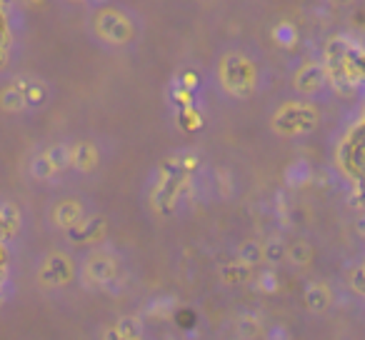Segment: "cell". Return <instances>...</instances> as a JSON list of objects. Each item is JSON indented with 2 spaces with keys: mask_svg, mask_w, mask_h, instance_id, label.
<instances>
[{
  "mask_svg": "<svg viewBox=\"0 0 365 340\" xmlns=\"http://www.w3.org/2000/svg\"><path fill=\"white\" fill-rule=\"evenodd\" d=\"M96 28L106 41L110 43H125L130 38V23L115 11H103L96 21Z\"/></svg>",
  "mask_w": 365,
  "mask_h": 340,
  "instance_id": "cell-1",
  "label": "cell"
},
{
  "mask_svg": "<svg viewBox=\"0 0 365 340\" xmlns=\"http://www.w3.org/2000/svg\"><path fill=\"white\" fill-rule=\"evenodd\" d=\"M250 76H253V71H250V63H245L240 56L225 58L223 78H225V86H228L233 93L250 91Z\"/></svg>",
  "mask_w": 365,
  "mask_h": 340,
  "instance_id": "cell-2",
  "label": "cell"
},
{
  "mask_svg": "<svg viewBox=\"0 0 365 340\" xmlns=\"http://www.w3.org/2000/svg\"><path fill=\"white\" fill-rule=\"evenodd\" d=\"M73 275V265L71 260L66 258V255H51V258L43 263L41 273H38V278H41L43 285H48V288H56V285H66L68 280H71Z\"/></svg>",
  "mask_w": 365,
  "mask_h": 340,
  "instance_id": "cell-3",
  "label": "cell"
},
{
  "mask_svg": "<svg viewBox=\"0 0 365 340\" xmlns=\"http://www.w3.org/2000/svg\"><path fill=\"white\" fill-rule=\"evenodd\" d=\"M115 275V263L108 255H93L86 263V278L96 285H103Z\"/></svg>",
  "mask_w": 365,
  "mask_h": 340,
  "instance_id": "cell-4",
  "label": "cell"
},
{
  "mask_svg": "<svg viewBox=\"0 0 365 340\" xmlns=\"http://www.w3.org/2000/svg\"><path fill=\"white\" fill-rule=\"evenodd\" d=\"M278 120H285V123H288V128H283V130L300 133V130H310V128H313L315 115H310V118H308V110H305L303 105H290V108H285V110L280 113Z\"/></svg>",
  "mask_w": 365,
  "mask_h": 340,
  "instance_id": "cell-5",
  "label": "cell"
},
{
  "mask_svg": "<svg viewBox=\"0 0 365 340\" xmlns=\"http://www.w3.org/2000/svg\"><path fill=\"white\" fill-rule=\"evenodd\" d=\"M323 83H325V73H323V68H318V66H305L303 71L295 76V88L303 93L320 91Z\"/></svg>",
  "mask_w": 365,
  "mask_h": 340,
  "instance_id": "cell-6",
  "label": "cell"
},
{
  "mask_svg": "<svg viewBox=\"0 0 365 340\" xmlns=\"http://www.w3.org/2000/svg\"><path fill=\"white\" fill-rule=\"evenodd\" d=\"M98 163V153L96 148L91 145V143H76V145L71 148V165H76L78 170H93Z\"/></svg>",
  "mask_w": 365,
  "mask_h": 340,
  "instance_id": "cell-7",
  "label": "cell"
},
{
  "mask_svg": "<svg viewBox=\"0 0 365 340\" xmlns=\"http://www.w3.org/2000/svg\"><path fill=\"white\" fill-rule=\"evenodd\" d=\"M81 218H83V208H81V203H76V200H66V203L58 205L56 213H53L56 225H61V228H66V230L73 228Z\"/></svg>",
  "mask_w": 365,
  "mask_h": 340,
  "instance_id": "cell-8",
  "label": "cell"
},
{
  "mask_svg": "<svg viewBox=\"0 0 365 340\" xmlns=\"http://www.w3.org/2000/svg\"><path fill=\"white\" fill-rule=\"evenodd\" d=\"M0 108L3 110H21V108H26V96H23L21 86L6 88V91L0 93Z\"/></svg>",
  "mask_w": 365,
  "mask_h": 340,
  "instance_id": "cell-9",
  "label": "cell"
},
{
  "mask_svg": "<svg viewBox=\"0 0 365 340\" xmlns=\"http://www.w3.org/2000/svg\"><path fill=\"white\" fill-rule=\"evenodd\" d=\"M305 303H308V308L315 310V313L328 308V303H330L328 290H325L323 285H313V288H308V293H305Z\"/></svg>",
  "mask_w": 365,
  "mask_h": 340,
  "instance_id": "cell-10",
  "label": "cell"
},
{
  "mask_svg": "<svg viewBox=\"0 0 365 340\" xmlns=\"http://www.w3.org/2000/svg\"><path fill=\"white\" fill-rule=\"evenodd\" d=\"M31 173H33V178H38V180H48V178H53V175H56V168H53V163L48 160L46 153H41V155L33 158Z\"/></svg>",
  "mask_w": 365,
  "mask_h": 340,
  "instance_id": "cell-11",
  "label": "cell"
},
{
  "mask_svg": "<svg viewBox=\"0 0 365 340\" xmlns=\"http://www.w3.org/2000/svg\"><path fill=\"white\" fill-rule=\"evenodd\" d=\"M48 160L53 163V168H56V173L58 170H66L68 165H71V148L68 145H53L46 150Z\"/></svg>",
  "mask_w": 365,
  "mask_h": 340,
  "instance_id": "cell-12",
  "label": "cell"
},
{
  "mask_svg": "<svg viewBox=\"0 0 365 340\" xmlns=\"http://www.w3.org/2000/svg\"><path fill=\"white\" fill-rule=\"evenodd\" d=\"M285 255H288V248L283 245V240L273 238V240H268V243L263 245V258H268L270 263H280Z\"/></svg>",
  "mask_w": 365,
  "mask_h": 340,
  "instance_id": "cell-13",
  "label": "cell"
},
{
  "mask_svg": "<svg viewBox=\"0 0 365 340\" xmlns=\"http://www.w3.org/2000/svg\"><path fill=\"white\" fill-rule=\"evenodd\" d=\"M21 91L26 96V105H41L46 101V88L41 83H26V86H21Z\"/></svg>",
  "mask_w": 365,
  "mask_h": 340,
  "instance_id": "cell-14",
  "label": "cell"
},
{
  "mask_svg": "<svg viewBox=\"0 0 365 340\" xmlns=\"http://www.w3.org/2000/svg\"><path fill=\"white\" fill-rule=\"evenodd\" d=\"M115 335H118V338H138V335H143L140 320H138V318H123L120 323H118Z\"/></svg>",
  "mask_w": 365,
  "mask_h": 340,
  "instance_id": "cell-15",
  "label": "cell"
},
{
  "mask_svg": "<svg viewBox=\"0 0 365 340\" xmlns=\"http://www.w3.org/2000/svg\"><path fill=\"white\" fill-rule=\"evenodd\" d=\"M240 260L253 268V265H258L260 260H263V248H260L258 243H245L243 248H240Z\"/></svg>",
  "mask_w": 365,
  "mask_h": 340,
  "instance_id": "cell-16",
  "label": "cell"
},
{
  "mask_svg": "<svg viewBox=\"0 0 365 340\" xmlns=\"http://www.w3.org/2000/svg\"><path fill=\"white\" fill-rule=\"evenodd\" d=\"M288 255L295 265H305L310 260V255H313V250H310L308 243H295L293 248H288Z\"/></svg>",
  "mask_w": 365,
  "mask_h": 340,
  "instance_id": "cell-17",
  "label": "cell"
},
{
  "mask_svg": "<svg viewBox=\"0 0 365 340\" xmlns=\"http://www.w3.org/2000/svg\"><path fill=\"white\" fill-rule=\"evenodd\" d=\"M350 285H353V290H358V293H365V268H355L353 273H350Z\"/></svg>",
  "mask_w": 365,
  "mask_h": 340,
  "instance_id": "cell-18",
  "label": "cell"
},
{
  "mask_svg": "<svg viewBox=\"0 0 365 340\" xmlns=\"http://www.w3.org/2000/svg\"><path fill=\"white\" fill-rule=\"evenodd\" d=\"M258 333V323L255 320H240V335H255Z\"/></svg>",
  "mask_w": 365,
  "mask_h": 340,
  "instance_id": "cell-19",
  "label": "cell"
},
{
  "mask_svg": "<svg viewBox=\"0 0 365 340\" xmlns=\"http://www.w3.org/2000/svg\"><path fill=\"white\" fill-rule=\"evenodd\" d=\"M260 285H263V290H275V278H273V273L263 275V278H260Z\"/></svg>",
  "mask_w": 365,
  "mask_h": 340,
  "instance_id": "cell-20",
  "label": "cell"
},
{
  "mask_svg": "<svg viewBox=\"0 0 365 340\" xmlns=\"http://www.w3.org/2000/svg\"><path fill=\"white\" fill-rule=\"evenodd\" d=\"M355 228H358L360 235H365V218H358V223H355Z\"/></svg>",
  "mask_w": 365,
  "mask_h": 340,
  "instance_id": "cell-21",
  "label": "cell"
},
{
  "mask_svg": "<svg viewBox=\"0 0 365 340\" xmlns=\"http://www.w3.org/2000/svg\"><path fill=\"white\" fill-rule=\"evenodd\" d=\"M73 3H81V0H73Z\"/></svg>",
  "mask_w": 365,
  "mask_h": 340,
  "instance_id": "cell-22",
  "label": "cell"
},
{
  "mask_svg": "<svg viewBox=\"0 0 365 340\" xmlns=\"http://www.w3.org/2000/svg\"><path fill=\"white\" fill-rule=\"evenodd\" d=\"M363 268H365V265H363Z\"/></svg>",
  "mask_w": 365,
  "mask_h": 340,
  "instance_id": "cell-23",
  "label": "cell"
}]
</instances>
